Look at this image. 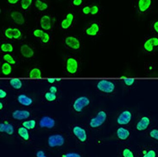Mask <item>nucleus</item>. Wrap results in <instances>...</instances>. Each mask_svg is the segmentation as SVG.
Here are the masks:
<instances>
[{
    "instance_id": "28",
    "label": "nucleus",
    "mask_w": 158,
    "mask_h": 157,
    "mask_svg": "<svg viewBox=\"0 0 158 157\" xmlns=\"http://www.w3.org/2000/svg\"><path fill=\"white\" fill-rule=\"evenodd\" d=\"M18 136L21 138L23 142L25 143L30 142V136L28 130L23 126L19 127L17 130Z\"/></svg>"
},
{
    "instance_id": "34",
    "label": "nucleus",
    "mask_w": 158,
    "mask_h": 157,
    "mask_svg": "<svg viewBox=\"0 0 158 157\" xmlns=\"http://www.w3.org/2000/svg\"><path fill=\"white\" fill-rule=\"evenodd\" d=\"M10 84L12 86V87L16 89H20L23 86L21 80L17 78L11 79L10 81Z\"/></svg>"
},
{
    "instance_id": "46",
    "label": "nucleus",
    "mask_w": 158,
    "mask_h": 157,
    "mask_svg": "<svg viewBox=\"0 0 158 157\" xmlns=\"http://www.w3.org/2000/svg\"><path fill=\"white\" fill-rule=\"evenodd\" d=\"M56 81V79H54V78H51L48 80V82L50 83L51 84H52L53 83L55 82V81Z\"/></svg>"
},
{
    "instance_id": "8",
    "label": "nucleus",
    "mask_w": 158,
    "mask_h": 157,
    "mask_svg": "<svg viewBox=\"0 0 158 157\" xmlns=\"http://www.w3.org/2000/svg\"><path fill=\"white\" fill-rule=\"evenodd\" d=\"M116 142L119 145L130 144L132 142L131 132L127 127L120 126L115 132Z\"/></svg>"
},
{
    "instance_id": "13",
    "label": "nucleus",
    "mask_w": 158,
    "mask_h": 157,
    "mask_svg": "<svg viewBox=\"0 0 158 157\" xmlns=\"http://www.w3.org/2000/svg\"><path fill=\"white\" fill-rule=\"evenodd\" d=\"M101 29V23L99 21H91L85 28L84 33L89 37H96L100 32Z\"/></svg>"
},
{
    "instance_id": "35",
    "label": "nucleus",
    "mask_w": 158,
    "mask_h": 157,
    "mask_svg": "<svg viewBox=\"0 0 158 157\" xmlns=\"http://www.w3.org/2000/svg\"><path fill=\"white\" fill-rule=\"evenodd\" d=\"M11 64L7 62L4 63L2 66V71L4 75H9L10 74L12 71L11 66Z\"/></svg>"
},
{
    "instance_id": "37",
    "label": "nucleus",
    "mask_w": 158,
    "mask_h": 157,
    "mask_svg": "<svg viewBox=\"0 0 158 157\" xmlns=\"http://www.w3.org/2000/svg\"><path fill=\"white\" fill-rule=\"evenodd\" d=\"M29 76L30 78H41V73L40 70L38 68H34L30 71Z\"/></svg>"
},
{
    "instance_id": "32",
    "label": "nucleus",
    "mask_w": 158,
    "mask_h": 157,
    "mask_svg": "<svg viewBox=\"0 0 158 157\" xmlns=\"http://www.w3.org/2000/svg\"><path fill=\"white\" fill-rule=\"evenodd\" d=\"M17 100L19 103L24 106H29L33 103L32 99L24 94L19 95Z\"/></svg>"
},
{
    "instance_id": "45",
    "label": "nucleus",
    "mask_w": 158,
    "mask_h": 157,
    "mask_svg": "<svg viewBox=\"0 0 158 157\" xmlns=\"http://www.w3.org/2000/svg\"><path fill=\"white\" fill-rule=\"evenodd\" d=\"M49 91L51 93L56 94L57 91V88L55 86H52V87H51L50 88Z\"/></svg>"
},
{
    "instance_id": "31",
    "label": "nucleus",
    "mask_w": 158,
    "mask_h": 157,
    "mask_svg": "<svg viewBox=\"0 0 158 157\" xmlns=\"http://www.w3.org/2000/svg\"><path fill=\"white\" fill-rule=\"evenodd\" d=\"M69 6L68 9L77 11L85 4L86 0H69Z\"/></svg>"
},
{
    "instance_id": "19",
    "label": "nucleus",
    "mask_w": 158,
    "mask_h": 157,
    "mask_svg": "<svg viewBox=\"0 0 158 157\" xmlns=\"http://www.w3.org/2000/svg\"><path fill=\"white\" fill-rule=\"evenodd\" d=\"M64 41L67 46L73 50H78L81 46L80 40L76 36L73 35L67 36L65 38Z\"/></svg>"
},
{
    "instance_id": "21",
    "label": "nucleus",
    "mask_w": 158,
    "mask_h": 157,
    "mask_svg": "<svg viewBox=\"0 0 158 157\" xmlns=\"http://www.w3.org/2000/svg\"><path fill=\"white\" fill-rule=\"evenodd\" d=\"M55 120L49 116H44L40 119L39 122V126L43 129H52L55 126Z\"/></svg>"
},
{
    "instance_id": "22",
    "label": "nucleus",
    "mask_w": 158,
    "mask_h": 157,
    "mask_svg": "<svg viewBox=\"0 0 158 157\" xmlns=\"http://www.w3.org/2000/svg\"><path fill=\"white\" fill-rule=\"evenodd\" d=\"M35 0H21L18 7L24 14L27 15L32 9Z\"/></svg>"
},
{
    "instance_id": "41",
    "label": "nucleus",
    "mask_w": 158,
    "mask_h": 157,
    "mask_svg": "<svg viewBox=\"0 0 158 157\" xmlns=\"http://www.w3.org/2000/svg\"><path fill=\"white\" fill-rule=\"evenodd\" d=\"M21 1V0H6V2L7 6L15 7L16 6H18Z\"/></svg>"
},
{
    "instance_id": "48",
    "label": "nucleus",
    "mask_w": 158,
    "mask_h": 157,
    "mask_svg": "<svg viewBox=\"0 0 158 157\" xmlns=\"http://www.w3.org/2000/svg\"><path fill=\"white\" fill-rule=\"evenodd\" d=\"M61 81L60 79H56V81Z\"/></svg>"
},
{
    "instance_id": "7",
    "label": "nucleus",
    "mask_w": 158,
    "mask_h": 157,
    "mask_svg": "<svg viewBox=\"0 0 158 157\" xmlns=\"http://www.w3.org/2000/svg\"><path fill=\"white\" fill-rule=\"evenodd\" d=\"M67 143L66 138L63 135L60 133H55L48 137L46 145L48 148L50 149H60L65 147Z\"/></svg>"
},
{
    "instance_id": "16",
    "label": "nucleus",
    "mask_w": 158,
    "mask_h": 157,
    "mask_svg": "<svg viewBox=\"0 0 158 157\" xmlns=\"http://www.w3.org/2000/svg\"><path fill=\"white\" fill-rule=\"evenodd\" d=\"M132 114L129 110H125L119 114L116 122L121 126H126L131 124L132 119Z\"/></svg>"
},
{
    "instance_id": "38",
    "label": "nucleus",
    "mask_w": 158,
    "mask_h": 157,
    "mask_svg": "<svg viewBox=\"0 0 158 157\" xmlns=\"http://www.w3.org/2000/svg\"><path fill=\"white\" fill-rule=\"evenodd\" d=\"M2 51L4 52H12L13 51V46L9 43H2L1 46Z\"/></svg>"
},
{
    "instance_id": "25",
    "label": "nucleus",
    "mask_w": 158,
    "mask_h": 157,
    "mask_svg": "<svg viewBox=\"0 0 158 157\" xmlns=\"http://www.w3.org/2000/svg\"><path fill=\"white\" fill-rule=\"evenodd\" d=\"M0 132L6 133L8 135H12L14 133V126L7 121H5L0 124Z\"/></svg>"
},
{
    "instance_id": "4",
    "label": "nucleus",
    "mask_w": 158,
    "mask_h": 157,
    "mask_svg": "<svg viewBox=\"0 0 158 157\" xmlns=\"http://www.w3.org/2000/svg\"><path fill=\"white\" fill-rule=\"evenodd\" d=\"M136 152L137 157H158V145L153 142L139 143Z\"/></svg>"
},
{
    "instance_id": "20",
    "label": "nucleus",
    "mask_w": 158,
    "mask_h": 157,
    "mask_svg": "<svg viewBox=\"0 0 158 157\" xmlns=\"http://www.w3.org/2000/svg\"><path fill=\"white\" fill-rule=\"evenodd\" d=\"M158 47V37L152 36L148 38L143 43V48L146 51L152 52L154 47Z\"/></svg>"
},
{
    "instance_id": "1",
    "label": "nucleus",
    "mask_w": 158,
    "mask_h": 157,
    "mask_svg": "<svg viewBox=\"0 0 158 157\" xmlns=\"http://www.w3.org/2000/svg\"><path fill=\"white\" fill-rule=\"evenodd\" d=\"M77 12L84 18H95L99 16L102 13V5L99 0H88Z\"/></svg>"
},
{
    "instance_id": "42",
    "label": "nucleus",
    "mask_w": 158,
    "mask_h": 157,
    "mask_svg": "<svg viewBox=\"0 0 158 157\" xmlns=\"http://www.w3.org/2000/svg\"><path fill=\"white\" fill-rule=\"evenodd\" d=\"M152 30L158 37V20H155L152 23Z\"/></svg>"
},
{
    "instance_id": "10",
    "label": "nucleus",
    "mask_w": 158,
    "mask_h": 157,
    "mask_svg": "<svg viewBox=\"0 0 158 157\" xmlns=\"http://www.w3.org/2000/svg\"><path fill=\"white\" fill-rule=\"evenodd\" d=\"M52 7V3L50 0H35L32 9L39 15L49 13Z\"/></svg>"
},
{
    "instance_id": "26",
    "label": "nucleus",
    "mask_w": 158,
    "mask_h": 157,
    "mask_svg": "<svg viewBox=\"0 0 158 157\" xmlns=\"http://www.w3.org/2000/svg\"><path fill=\"white\" fill-rule=\"evenodd\" d=\"M13 119L17 120L27 119L30 116V113L28 110H16L12 113Z\"/></svg>"
},
{
    "instance_id": "18",
    "label": "nucleus",
    "mask_w": 158,
    "mask_h": 157,
    "mask_svg": "<svg viewBox=\"0 0 158 157\" xmlns=\"http://www.w3.org/2000/svg\"><path fill=\"white\" fill-rule=\"evenodd\" d=\"M5 37L9 39H19L22 36V31L18 28L8 27L4 32Z\"/></svg>"
},
{
    "instance_id": "3",
    "label": "nucleus",
    "mask_w": 158,
    "mask_h": 157,
    "mask_svg": "<svg viewBox=\"0 0 158 157\" xmlns=\"http://www.w3.org/2000/svg\"><path fill=\"white\" fill-rule=\"evenodd\" d=\"M155 0H133L132 8L138 17L146 16L151 13Z\"/></svg>"
},
{
    "instance_id": "30",
    "label": "nucleus",
    "mask_w": 158,
    "mask_h": 157,
    "mask_svg": "<svg viewBox=\"0 0 158 157\" xmlns=\"http://www.w3.org/2000/svg\"><path fill=\"white\" fill-rule=\"evenodd\" d=\"M59 157H84L83 154L78 150H66L61 153Z\"/></svg>"
},
{
    "instance_id": "24",
    "label": "nucleus",
    "mask_w": 158,
    "mask_h": 157,
    "mask_svg": "<svg viewBox=\"0 0 158 157\" xmlns=\"http://www.w3.org/2000/svg\"><path fill=\"white\" fill-rule=\"evenodd\" d=\"M78 62L76 59L70 57L68 59L66 62V70L71 74H75L77 71Z\"/></svg>"
},
{
    "instance_id": "2",
    "label": "nucleus",
    "mask_w": 158,
    "mask_h": 157,
    "mask_svg": "<svg viewBox=\"0 0 158 157\" xmlns=\"http://www.w3.org/2000/svg\"><path fill=\"white\" fill-rule=\"evenodd\" d=\"M4 16L13 23L19 26H23L26 23V14L23 12L18 7H12L7 6L2 7Z\"/></svg>"
},
{
    "instance_id": "47",
    "label": "nucleus",
    "mask_w": 158,
    "mask_h": 157,
    "mask_svg": "<svg viewBox=\"0 0 158 157\" xmlns=\"http://www.w3.org/2000/svg\"><path fill=\"white\" fill-rule=\"evenodd\" d=\"M2 108H3V104H2V102H1V103H0V109L1 110V109H2Z\"/></svg>"
},
{
    "instance_id": "15",
    "label": "nucleus",
    "mask_w": 158,
    "mask_h": 157,
    "mask_svg": "<svg viewBox=\"0 0 158 157\" xmlns=\"http://www.w3.org/2000/svg\"><path fill=\"white\" fill-rule=\"evenodd\" d=\"M96 87L99 91L106 93H111L115 89V85L114 83L105 79L100 81L98 82Z\"/></svg>"
},
{
    "instance_id": "9",
    "label": "nucleus",
    "mask_w": 158,
    "mask_h": 157,
    "mask_svg": "<svg viewBox=\"0 0 158 157\" xmlns=\"http://www.w3.org/2000/svg\"><path fill=\"white\" fill-rule=\"evenodd\" d=\"M37 17L40 27L45 31L52 30L56 21V16L51 13L39 14Z\"/></svg>"
},
{
    "instance_id": "39",
    "label": "nucleus",
    "mask_w": 158,
    "mask_h": 157,
    "mask_svg": "<svg viewBox=\"0 0 158 157\" xmlns=\"http://www.w3.org/2000/svg\"><path fill=\"white\" fill-rule=\"evenodd\" d=\"M45 98L47 101L52 102L56 99V96L55 93H51V92H47L45 94Z\"/></svg>"
},
{
    "instance_id": "33",
    "label": "nucleus",
    "mask_w": 158,
    "mask_h": 157,
    "mask_svg": "<svg viewBox=\"0 0 158 157\" xmlns=\"http://www.w3.org/2000/svg\"><path fill=\"white\" fill-rule=\"evenodd\" d=\"M36 126V121L35 120L25 121L22 124V126L25 127L28 130H33Z\"/></svg>"
},
{
    "instance_id": "29",
    "label": "nucleus",
    "mask_w": 158,
    "mask_h": 157,
    "mask_svg": "<svg viewBox=\"0 0 158 157\" xmlns=\"http://www.w3.org/2000/svg\"><path fill=\"white\" fill-rule=\"evenodd\" d=\"M20 52L22 56L26 58H30L34 55L33 50L27 44H24L21 46Z\"/></svg>"
},
{
    "instance_id": "27",
    "label": "nucleus",
    "mask_w": 158,
    "mask_h": 157,
    "mask_svg": "<svg viewBox=\"0 0 158 157\" xmlns=\"http://www.w3.org/2000/svg\"><path fill=\"white\" fill-rule=\"evenodd\" d=\"M146 136L152 142L158 145V127H152L146 131Z\"/></svg>"
},
{
    "instance_id": "36",
    "label": "nucleus",
    "mask_w": 158,
    "mask_h": 157,
    "mask_svg": "<svg viewBox=\"0 0 158 157\" xmlns=\"http://www.w3.org/2000/svg\"><path fill=\"white\" fill-rule=\"evenodd\" d=\"M34 157H49L46 150L43 148H38L35 152Z\"/></svg>"
},
{
    "instance_id": "6",
    "label": "nucleus",
    "mask_w": 158,
    "mask_h": 157,
    "mask_svg": "<svg viewBox=\"0 0 158 157\" xmlns=\"http://www.w3.org/2000/svg\"><path fill=\"white\" fill-rule=\"evenodd\" d=\"M77 13V11L69 9L68 11L61 15L60 26L62 30H68L76 24L78 17Z\"/></svg>"
},
{
    "instance_id": "12",
    "label": "nucleus",
    "mask_w": 158,
    "mask_h": 157,
    "mask_svg": "<svg viewBox=\"0 0 158 157\" xmlns=\"http://www.w3.org/2000/svg\"><path fill=\"white\" fill-rule=\"evenodd\" d=\"M116 157H137L136 150L134 149L131 143L119 145Z\"/></svg>"
},
{
    "instance_id": "40",
    "label": "nucleus",
    "mask_w": 158,
    "mask_h": 157,
    "mask_svg": "<svg viewBox=\"0 0 158 157\" xmlns=\"http://www.w3.org/2000/svg\"><path fill=\"white\" fill-rule=\"evenodd\" d=\"M3 58L7 63H9L10 64H15L16 63V61L15 60L14 58L9 54H6Z\"/></svg>"
},
{
    "instance_id": "43",
    "label": "nucleus",
    "mask_w": 158,
    "mask_h": 157,
    "mask_svg": "<svg viewBox=\"0 0 158 157\" xmlns=\"http://www.w3.org/2000/svg\"><path fill=\"white\" fill-rule=\"evenodd\" d=\"M124 82L126 86H131L134 84V82H135V80L134 79L125 78L124 79Z\"/></svg>"
},
{
    "instance_id": "11",
    "label": "nucleus",
    "mask_w": 158,
    "mask_h": 157,
    "mask_svg": "<svg viewBox=\"0 0 158 157\" xmlns=\"http://www.w3.org/2000/svg\"><path fill=\"white\" fill-rule=\"evenodd\" d=\"M108 114L104 110H100L96 115L91 118L89 125L92 129H98L101 127L107 121Z\"/></svg>"
},
{
    "instance_id": "14",
    "label": "nucleus",
    "mask_w": 158,
    "mask_h": 157,
    "mask_svg": "<svg viewBox=\"0 0 158 157\" xmlns=\"http://www.w3.org/2000/svg\"><path fill=\"white\" fill-rule=\"evenodd\" d=\"M151 124V118L143 116L139 118L135 126V130L139 132H146L150 128Z\"/></svg>"
},
{
    "instance_id": "17",
    "label": "nucleus",
    "mask_w": 158,
    "mask_h": 157,
    "mask_svg": "<svg viewBox=\"0 0 158 157\" xmlns=\"http://www.w3.org/2000/svg\"><path fill=\"white\" fill-rule=\"evenodd\" d=\"M90 103L89 98L85 96L80 97L75 100L73 104V109L77 113H81L84 108L88 106Z\"/></svg>"
},
{
    "instance_id": "5",
    "label": "nucleus",
    "mask_w": 158,
    "mask_h": 157,
    "mask_svg": "<svg viewBox=\"0 0 158 157\" xmlns=\"http://www.w3.org/2000/svg\"><path fill=\"white\" fill-rule=\"evenodd\" d=\"M72 134L75 142L78 145L86 146L90 142V137L87 130L79 125L73 126Z\"/></svg>"
},
{
    "instance_id": "44",
    "label": "nucleus",
    "mask_w": 158,
    "mask_h": 157,
    "mask_svg": "<svg viewBox=\"0 0 158 157\" xmlns=\"http://www.w3.org/2000/svg\"><path fill=\"white\" fill-rule=\"evenodd\" d=\"M6 95H7V93H6V91L2 89H0V98H4L6 97Z\"/></svg>"
},
{
    "instance_id": "23",
    "label": "nucleus",
    "mask_w": 158,
    "mask_h": 157,
    "mask_svg": "<svg viewBox=\"0 0 158 157\" xmlns=\"http://www.w3.org/2000/svg\"><path fill=\"white\" fill-rule=\"evenodd\" d=\"M33 34L36 38L40 39L41 42L44 43H47L50 39L49 34L45 32L44 30L40 29H36L34 30Z\"/></svg>"
}]
</instances>
